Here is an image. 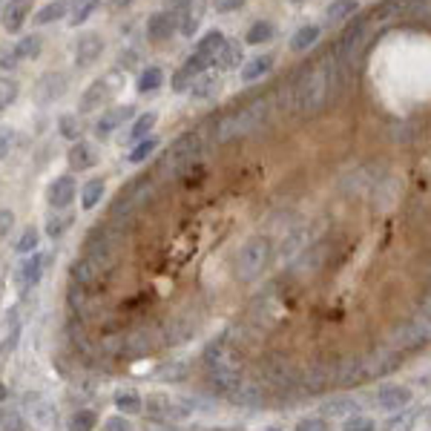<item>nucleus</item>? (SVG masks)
Instances as JSON below:
<instances>
[{"instance_id": "obj_1", "label": "nucleus", "mask_w": 431, "mask_h": 431, "mask_svg": "<svg viewBox=\"0 0 431 431\" xmlns=\"http://www.w3.org/2000/svg\"><path fill=\"white\" fill-rule=\"evenodd\" d=\"M201 362H204V377H207V385H210L213 394L228 397L239 385V379H242V357L228 342V336L213 339L204 348V354H201Z\"/></svg>"}, {"instance_id": "obj_2", "label": "nucleus", "mask_w": 431, "mask_h": 431, "mask_svg": "<svg viewBox=\"0 0 431 431\" xmlns=\"http://www.w3.org/2000/svg\"><path fill=\"white\" fill-rule=\"evenodd\" d=\"M273 256V244L268 236H250L236 256V279L239 282H253L262 276V271L271 265Z\"/></svg>"}, {"instance_id": "obj_3", "label": "nucleus", "mask_w": 431, "mask_h": 431, "mask_svg": "<svg viewBox=\"0 0 431 431\" xmlns=\"http://www.w3.org/2000/svg\"><path fill=\"white\" fill-rule=\"evenodd\" d=\"M265 118H268L265 104H253V107H244L233 115H225L219 121V126H216V141H230V138H239V136H250L265 124Z\"/></svg>"}, {"instance_id": "obj_4", "label": "nucleus", "mask_w": 431, "mask_h": 431, "mask_svg": "<svg viewBox=\"0 0 431 431\" xmlns=\"http://www.w3.org/2000/svg\"><path fill=\"white\" fill-rule=\"evenodd\" d=\"M201 155H204V141H201V136H199V133L184 136L182 141L172 144L170 153L158 161V172H167V176H182V172H187Z\"/></svg>"}, {"instance_id": "obj_5", "label": "nucleus", "mask_w": 431, "mask_h": 431, "mask_svg": "<svg viewBox=\"0 0 431 431\" xmlns=\"http://www.w3.org/2000/svg\"><path fill=\"white\" fill-rule=\"evenodd\" d=\"M328 86H331V69L317 66L308 72V78L296 86V110L302 112H317L328 101Z\"/></svg>"}, {"instance_id": "obj_6", "label": "nucleus", "mask_w": 431, "mask_h": 431, "mask_svg": "<svg viewBox=\"0 0 431 431\" xmlns=\"http://www.w3.org/2000/svg\"><path fill=\"white\" fill-rule=\"evenodd\" d=\"M83 247H86L83 256L90 259L93 265H98L104 273H110L115 268V262H118V244H115L112 228H95Z\"/></svg>"}, {"instance_id": "obj_7", "label": "nucleus", "mask_w": 431, "mask_h": 431, "mask_svg": "<svg viewBox=\"0 0 431 431\" xmlns=\"http://www.w3.org/2000/svg\"><path fill=\"white\" fill-rule=\"evenodd\" d=\"M158 345H161V342H158V333H155V331H147V328L141 325V328H133L129 333L118 336L115 345L110 342L107 351H112V354H118V357H126V360H138V357L153 354Z\"/></svg>"}, {"instance_id": "obj_8", "label": "nucleus", "mask_w": 431, "mask_h": 431, "mask_svg": "<svg viewBox=\"0 0 431 431\" xmlns=\"http://www.w3.org/2000/svg\"><path fill=\"white\" fill-rule=\"evenodd\" d=\"M425 342H428V322L425 319L423 322L420 319H406L391 331V336H388V345H391V351H397V354L417 351Z\"/></svg>"}, {"instance_id": "obj_9", "label": "nucleus", "mask_w": 431, "mask_h": 431, "mask_svg": "<svg viewBox=\"0 0 431 431\" xmlns=\"http://www.w3.org/2000/svg\"><path fill=\"white\" fill-rule=\"evenodd\" d=\"M150 196H153V182H150L147 176H141L138 182H133L126 190H121V193L115 196V204H112V210H110V219H118V216H129L138 204H144Z\"/></svg>"}, {"instance_id": "obj_10", "label": "nucleus", "mask_w": 431, "mask_h": 431, "mask_svg": "<svg viewBox=\"0 0 431 431\" xmlns=\"http://www.w3.org/2000/svg\"><path fill=\"white\" fill-rule=\"evenodd\" d=\"M193 411V400H172L167 394H150L147 397V414L153 420H184Z\"/></svg>"}, {"instance_id": "obj_11", "label": "nucleus", "mask_w": 431, "mask_h": 431, "mask_svg": "<svg viewBox=\"0 0 431 431\" xmlns=\"http://www.w3.org/2000/svg\"><path fill=\"white\" fill-rule=\"evenodd\" d=\"M69 279H72V285L81 288V290L101 293V285L107 282V273H104L98 265H93L86 256H81V259H75V262L69 265Z\"/></svg>"}, {"instance_id": "obj_12", "label": "nucleus", "mask_w": 431, "mask_h": 431, "mask_svg": "<svg viewBox=\"0 0 431 431\" xmlns=\"http://www.w3.org/2000/svg\"><path fill=\"white\" fill-rule=\"evenodd\" d=\"M228 400L239 408H262L268 403V391H265V385H259V382L239 379V385L228 394Z\"/></svg>"}, {"instance_id": "obj_13", "label": "nucleus", "mask_w": 431, "mask_h": 431, "mask_svg": "<svg viewBox=\"0 0 431 431\" xmlns=\"http://www.w3.org/2000/svg\"><path fill=\"white\" fill-rule=\"evenodd\" d=\"M115 93H118L115 81H112V78H101V81H95V83L90 86V90L83 93V98H81V110H83V112H95V110L107 107V104L115 98Z\"/></svg>"}, {"instance_id": "obj_14", "label": "nucleus", "mask_w": 431, "mask_h": 431, "mask_svg": "<svg viewBox=\"0 0 431 431\" xmlns=\"http://www.w3.org/2000/svg\"><path fill=\"white\" fill-rule=\"evenodd\" d=\"M196 319L193 317H172L161 331H158V342L161 345H182L187 339H193L196 333Z\"/></svg>"}, {"instance_id": "obj_15", "label": "nucleus", "mask_w": 431, "mask_h": 431, "mask_svg": "<svg viewBox=\"0 0 431 431\" xmlns=\"http://www.w3.org/2000/svg\"><path fill=\"white\" fill-rule=\"evenodd\" d=\"M104 52V37L95 32H86L75 40V64L78 66H93Z\"/></svg>"}, {"instance_id": "obj_16", "label": "nucleus", "mask_w": 431, "mask_h": 431, "mask_svg": "<svg viewBox=\"0 0 431 431\" xmlns=\"http://www.w3.org/2000/svg\"><path fill=\"white\" fill-rule=\"evenodd\" d=\"M207 66H210V64L193 52V55H190V58L176 69V75H172V90H176V93H187V90H190V83H193L201 72H207Z\"/></svg>"}, {"instance_id": "obj_17", "label": "nucleus", "mask_w": 431, "mask_h": 431, "mask_svg": "<svg viewBox=\"0 0 431 431\" xmlns=\"http://www.w3.org/2000/svg\"><path fill=\"white\" fill-rule=\"evenodd\" d=\"M377 403L385 411H403L411 403V388H406V385H385V388H379Z\"/></svg>"}, {"instance_id": "obj_18", "label": "nucleus", "mask_w": 431, "mask_h": 431, "mask_svg": "<svg viewBox=\"0 0 431 431\" xmlns=\"http://www.w3.org/2000/svg\"><path fill=\"white\" fill-rule=\"evenodd\" d=\"M72 199H75V179H72V176H58V179L47 187V201H49L55 210L69 207Z\"/></svg>"}, {"instance_id": "obj_19", "label": "nucleus", "mask_w": 431, "mask_h": 431, "mask_svg": "<svg viewBox=\"0 0 431 431\" xmlns=\"http://www.w3.org/2000/svg\"><path fill=\"white\" fill-rule=\"evenodd\" d=\"M26 403H29V417H32L35 425H40V428H55L58 425V408L52 403H47L37 394L26 397Z\"/></svg>"}, {"instance_id": "obj_20", "label": "nucleus", "mask_w": 431, "mask_h": 431, "mask_svg": "<svg viewBox=\"0 0 431 431\" xmlns=\"http://www.w3.org/2000/svg\"><path fill=\"white\" fill-rule=\"evenodd\" d=\"M66 93V78L61 72H47L37 81V101L40 104H52Z\"/></svg>"}, {"instance_id": "obj_21", "label": "nucleus", "mask_w": 431, "mask_h": 431, "mask_svg": "<svg viewBox=\"0 0 431 431\" xmlns=\"http://www.w3.org/2000/svg\"><path fill=\"white\" fill-rule=\"evenodd\" d=\"M43 265H47V259H43L40 253H32L26 262L18 268V288H20V290L35 288V285L40 282V276H43Z\"/></svg>"}, {"instance_id": "obj_22", "label": "nucleus", "mask_w": 431, "mask_h": 431, "mask_svg": "<svg viewBox=\"0 0 431 431\" xmlns=\"http://www.w3.org/2000/svg\"><path fill=\"white\" fill-rule=\"evenodd\" d=\"M201 18H204V0H190L187 6H182V9L176 12L179 32H182V35H187V37H193V32L199 29Z\"/></svg>"}, {"instance_id": "obj_23", "label": "nucleus", "mask_w": 431, "mask_h": 431, "mask_svg": "<svg viewBox=\"0 0 431 431\" xmlns=\"http://www.w3.org/2000/svg\"><path fill=\"white\" fill-rule=\"evenodd\" d=\"M176 29H179V20H176V12H172V9L155 12V15L147 20V35H150L153 40H164V37H170Z\"/></svg>"}, {"instance_id": "obj_24", "label": "nucleus", "mask_w": 431, "mask_h": 431, "mask_svg": "<svg viewBox=\"0 0 431 431\" xmlns=\"http://www.w3.org/2000/svg\"><path fill=\"white\" fill-rule=\"evenodd\" d=\"M66 161H69V167H72V170L83 172V170H93V167L98 164V153H95V147H93V144H86V141H75V144H72V150H69V155H66Z\"/></svg>"}, {"instance_id": "obj_25", "label": "nucleus", "mask_w": 431, "mask_h": 431, "mask_svg": "<svg viewBox=\"0 0 431 431\" xmlns=\"http://www.w3.org/2000/svg\"><path fill=\"white\" fill-rule=\"evenodd\" d=\"M360 411V400L351 397V394H339V397H331L322 403V417L333 420V417H351Z\"/></svg>"}, {"instance_id": "obj_26", "label": "nucleus", "mask_w": 431, "mask_h": 431, "mask_svg": "<svg viewBox=\"0 0 431 431\" xmlns=\"http://www.w3.org/2000/svg\"><path fill=\"white\" fill-rule=\"evenodd\" d=\"M225 35L219 32V29H210L199 43H196V55L199 58H204L207 64H216V55H219L222 52V47H225Z\"/></svg>"}, {"instance_id": "obj_27", "label": "nucleus", "mask_w": 431, "mask_h": 431, "mask_svg": "<svg viewBox=\"0 0 431 431\" xmlns=\"http://www.w3.org/2000/svg\"><path fill=\"white\" fill-rule=\"evenodd\" d=\"M133 110L136 107H115V110H110V112H104L101 118H98V124H95V129H98V136L101 138H107L112 129H118L126 118H133Z\"/></svg>"}, {"instance_id": "obj_28", "label": "nucleus", "mask_w": 431, "mask_h": 431, "mask_svg": "<svg viewBox=\"0 0 431 431\" xmlns=\"http://www.w3.org/2000/svg\"><path fill=\"white\" fill-rule=\"evenodd\" d=\"M219 86H222V78H219V75L201 72V75L190 83V95H193L196 101H207V98H213L216 93H219Z\"/></svg>"}, {"instance_id": "obj_29", "label": "nucleus", "mask_w": 431, "mask_h": 431, "mask_svg": "<svg viewBox=\"0 0 431 431\" xmlns=\"http://www.w3.org/2000/svg\"><path fill=\"white\" fill-rule=\"evenodd\" d=\"M271 69H273V58H271V55L253 58V61H247V64L242 66V81H244V83H253V81H259L262 75H268Z\"/></svg>"}, {"instance_id": "obj_30", "label": "nucleus", "mask_w": 431, "mask_h": 431, "mask_svg": "<svg viewBox=\"0 0 431 431\" xmlns=\"http://www.w3.org/2000/svg\"><path fill=\"white\" fill-rule=\"evenodd\" d=\"M317 40H319V26L308 23V26H302V29L293 32V37H290V49H293V52H305V49L314 47Z\"/></svg>"}, {"instance_id": "obj_31", "label": "nucleus", "mask_w": 431, "mask_h": 431, "mask_svg": "<svg viewBox=\"0 0 431 431\" xmlns=\"http://www.w3.org/2000/svg\"><path fill=\"white\" fill-rule=\"evenodd\" d=\"M40 49H43V40L37 37V35H26V37H20L18 43H15V58L18 61H29V58H37L40 55Z\"/></svg>"}, {"instance_id": "obj_32", "label": "nucleus", "mask_w": 431, "mask_h": 431, "mask_svg": "<svg viewBox=\"0 0 431 431\" xmlns=\"http://www.w3.org/2000/svg\"><path fill=\"white\" fill-rule=\"evenodd\" d=\"M101 199H104V179H93V182L83 184V190H81V207L83 210L98 207Z\"/></svg>"}, {"instance_id": "obj_33", "label": "nucleus", "mask_w": 431, "mask_h": 431, "mask_svg": "<svg viewBox=\"0 0 431 431\" xmlns=\"http://www.w3.org/2000/svg\"><path fill=\"white\" fill-rule=\"evenodd\" d=\"M115 408L121 411V414H138L141 408H144V400L136 394V391H115Z\"/></svg>"}, {"instance_id": "obj_34", "label": "nucleus", "mask_w": 431, "mask_h": 431, "mask_svg": "<svg viewBox=\"0 0 431 431\" xmlns=\"http://www.w3.org/2000/svg\"><path fill=\"white\" fill-rule=\"evenodd\" d=\"M26 15H29V9H26L23 4L6 6V9H4V29H6V32H20V26L26 23Z\"/></svg>"}, {"instance_id": "obj_35", "label": "nucleus", "mask_w": 431, "mask_h": 431, "mask_svg": "<svg viewBox=\"0 0 431 431\" xmlns=\"http://www.w3.org/2000/svg\"><path fill=\"white\" fill-rule=\"evenodd\" d=\"M216 61H219L222 69H236L242 64V47L236 40H225V47H222L219 55H216Z\"/></svg>"}, {"instance_id": "obj_36", "label": "nucleus", "mask_w": 431, "mask_h": 431, "mask_svg": "<svg viewBox=\"0 0 431 431\" xmlns=\"http://www.w3.org/2000/svg\"><path fill=\"white\" fill-rule=\"evenodd\" d=\"M273 32H276V26H273L271 20H256V23L247 29L244 40L253 43V47H259V43H268V40L273 37Z\"/></svg>"}, {"instance_id": "obj_37", "label": "nucleus", "mask_w": 431, "mask_h": 431, "mask_svg": "<svg viewBox=\"0 0 431 431\" xmlns=\"http://www.w3.org/2000/svg\"><path fill=\"white\" fill-rule=\"evenodd\" d=\"M95 425H98V417H95V411H90V408H78V411L69 417V423H66L69 431H93Z\"/></svg>"}, {"instance_id": "obj_38", "label": "nucleus", "mask_w": 431, "mask_h": 431, "mask_svg": "<svg viewBox=\"0 0 431 431\" xmlns=\"http://www.w3.org/2000/svg\"><path fill=\"white\" fill-rule=\"evenodd\" d=\"M161 83H164V72H161L158 66H147V69L138 75V93H141V95L155 93Z\"/></svg>"}, {"instance_id": "obj_39", "label": "nucleus", "mask_w": 431, "mask_h": 431, "mask_svg": "<svg viewBox=\"0 0 431 431\" xmlns=\"http://www.w3.org/2000/svg\"><path fill=\"white\" fill-rule=\"evenodd\" d=\"M155 112H144L133 126H129V133H126V141H144L147 138V133H150V129L155 126Z\"/></svg>"}, {"instance_id": "obj_40", "label": "nucleus", "mask_w": 431, "mask_h": 431, "mask_svg": "<svg viewBox=\"0 0 431 431\" xmlns=\"http://www.w3.org/2000/svg\"><path fill=\"white\" fill-rule=\"evenodd\" d=\"M66 15V0H52V4H47L37 15H35V23H40V26H47V23H52V20H61Z\"/></svg>"}, {"instance_id": "obj_41", "label": "nucleus", "mask_w": 431, "mask_h": 431, "mask_svg": "<svg viewBox=\"0 0 431 431\" xmlns=\"http://www.w3.org/2000/svg\"><path fill=\"white\" fill-rule=\"evenodd\" d=\"M417 417H420V411H394V417L385 423V431H411L414 425H417Z\"/></svg>"}, {"instance_id": "obj_42", "label": "nucleus", "mask_w": 431, "mask_h": 431, "mask_svg": "<svg viewBox=\"0 0 431 431\" xmlns=\"http://www.w3.org/2000/svg\"><path fill=\"white\" fill-rule=\"evenodd\" d=\"M357 9H360L357 0H331L325 15H328V20H345V18H351Z\"/></svg>"}, {"instance_id": "obj_43", "label": "nucleus", "mask_w": 431, "mask_h": 431, "mask_svg": "<svg viewBox=\"0 0 431 431\" xmlns=\"http://www.w3.org/2000/svg\"><path fill=\"white\" fill-rule=\"evenodd\" d=\"M308 247V233L305 230H296V233H290L285 242H282V259H293L296 253H302V250H305Z\"/></svg>"}, {"instance_id": "obj_44", "label": "nucleus", "mask_w": 431, "mask_h": 431, "mask_svg": "<svg viewBox=\"0 0 431 431\" xmlns=\"http://www.w3.org/2000/svg\"><path fill=\"white\" fill-rule=\"evenodd\" d=\"M187 374H190L187 362H167L158 368V379H164V382H182Z\"/></svg>"}, {"instance_id": "obj_45", "label": "nucleus", "mask_w": 431, "mask_h": 431, "mask_svg": "<svg viewBox=\"0 0 431 431\" xmlns=\"http://www.w3.org/2000/svg\"><path fill=\"white\" fill-rule=\"evenodd\" d=\"M155 147H158V141H155V138H144V141H138L133 150H129L126 161H129V164H141V161H147V158L155 153Z\"/></svg>"}, {"instance_id": "obj_46", "label": "nucleus", "mask_w": 431, "mask_h": 431, "mask_svg": "<svg viewBox=\"0 0 431 431\" xmlns=\"http://www.w3.org/2000/svg\"><path fill=\"white\" fill-rule=\"evenodd\" d=\"M20 95V86L12 78H0V110H6L9 104H15Z\"/></svg>"}, {"instance_id": "obj_47", "label": "nucleus", "mask_w": 431, "mask_h": 431, "mask_svg": "<svg viewBox=\"0 0 431 431\" xmlns=\"http://www.w3.org/2000/svg\"><path fill=\"white\" fill-rule=\"evenodd\" d=\"M345 431H377V423L365 414H351L345 420Z\"/></svg>"}, {"instance_id": "obj_48", "label": "nucleus", "mask_w": 431, "mask_h": 431, "mask_svg": "<svg viewBox=\"0 0 431 431\" xmlns=\"http://www.w3.org/2000/svg\"><path fill=\"white\" fill-rule=\"evenodd\" d=\"M37 242H40V233H37L35 228H26V230L20 233V239H18V253H35Z\"/></svg>"}, {"instance_id": "obj_49", "label": "nucleus", "mask_w": 431, "mask_h": 431, "mask_svg": "<svg viewBox=\"0 0 431 431\" xmlns=\"http://www.w3.org/2000/svg\"><path fill=\"white\" fill-rule=\"evenodd\" d=\"M61 136L69 138V141H78V133H81V126H78V118L75 115H61Z\"/></svg>"}, {"instance_id": "obj_50", "label": "nucleus", "mask_w": 431, "mask_h": 431, "mask_svg": "<svg viewBox=\"0 0 431 431\" xmlns=\"http://www.w3.org/2000/svg\"><path fill=\"white\" fill-rule=\"evenodd\" d=\"M296 431H331V425L325 417H305L296 423Z\"/></svg>"}, {"instance_id": "obj_51", "label": "nucleus", "mask_w": 431, "mask_h": 431, "mask_svg": "<svg viewBox=\"0 0 431 431\" xmlns=\"http://www.w3.org/2000/svg\"><path fill=\"white\" fill-rule=\"evenodd\" d=\"M23 417L18 411H6L4 417H0V431H23Z\"/></svg>"}, {"instance_id": "obj_52", "label": "nucleus", "mask_w": 431, "mask_h": 431, "mask_svg": "<svg viewBox=\"0 0 431 431\" xmlns=\"http://www.w3.org/2000/svg\"><path fill=\"white\" fill-rule=\"evenodd\" d=\"M104 431H136V425L129 423L124 414H118V417H110V420H104Z\"/></svg>"}, {"instance_id": "obj_53", "label": "nucleus", "mask_w": 431, "mask_h": 431, "mask_svg": "<svg viewBox=\"0 0 431 431\" xmlns=\"http://www.w3.org/2000/svg\"><path fill=\"white\" fill-rule=\"evenodd\" d=\"M66 225H69V219H64V216H49V222H47V233H49L52 239H58V236H64Z\"/></svg>"}, {"instance_id": "obj_54", "label": "nucleus", "mask_w": 431, "mask_h": 431, "mask_svg": "<svg viewBox=\"0 0 431 431\" xmlns=\"http://www.w3.org/2000/svg\"><path fill=\"white\" fill-rule=\"evenodd\" d=\"M12 228H15V213H12V210H4V207H0V239H6Z\"/></svg>"}, {"instance_id": "obj_55", "label": "nucleus", "mask_w": 431, "mask_h": 431, "mask_svg": "<svg viewBox=\"0 0 431 431\" xmlns=\"http://www.w3.org/2000/svg\"><path fill=\"white\" fill-rule=\"evenodd\" d=\"M244 0H213V9L216 12H236Z\"/></svg>"}, {"instance_id": "obj_56", "label": "nucleus", "mask_w": 431, "mask_h": 431, "mask_svg": "<svg viewBox=\"0 0 431 431\" xmlns=\"http://www.w3.org/2000/svg\"><path fill=\"white\" fill-rule=\"evenodd\" d=\"M12 129H6V126H0V158H4L6 155V150L12 147Z\"/></svg>"}, {"instance_id": "obj_57", "label": "nucleus", "mask_w": 431, "mask_h": 431, "mask_svg": "<svg viewBox=\"0 0 431 431\" xmlns=\"http://www.w3.org/2000/svg\"><path fill=\"white\" fill-rule=\"evenodd\" d=\"M93 9H95V0H93V4H86V6H83V9H81L75 18H72V23H75V26H78V23H83L86 18H90V12H93Z\"/></svg>"}, {"instance_id": "obj_58", "label": "nucleus", "mask_w": 431, "mask_h": 431, "mask_svg": "<svg viewBox=\"0 0 431 431\" xmlns=\"http://www.w3.org/2000/svg\"><path fill=\"white\" fill-rule=\"evenodd\" d=\"M187 4H190V0H167V6H170L172 12H179V9H182V6H187Z\"/></svg>"}, {"instance_id": "obj_59", "label": "nucleus", "mask_w": 431, "mask_h": 431, "mask_svg": "<svg viewBox=\"0 0 431 431\" xmlns=\"http://www.w3.org/2000/svg\"><path fill=\"white\" fill-rule=\"evenodd\" d=\"M15 61H18L15 55H4V58H0V66H4V69H12V66H15Z\"/></svg>"}, {"instance_id": "obj_60", "label": "nucleus", "mask_w": 431, "mask_h": 431, "mask_svg": "<svg viewBox=\"0 0 431 431\" xmlns=\"http://www.w3.org/2000/svg\"><path fill=\"white\" fill-rule=\"evenodd\" d=\"M288 4H302V0H288Z\"/></svg>"}, {"instance_id": "obj_61", "label": "nucleus", "mask_w": 431, "mask_h": 431, "mask_svg": "<svg viewBox=\"0 0 431 431\" xmlns=\"http://www.w3.org/2000/svg\"><path fill=\"white\" fill-rule=\"evenodd\" d=\"M4 394H6V391H4V388H0V397H4Z\"/></svg>"}, {"instance_id": "obj_62", "label": "nucleus", "mask_w": 431, "mask_h": 431, "mask_svg": "<svg viewBox=\"0 0 431 431\" xmlns=\"http://www.w3.org/2000/svg\"><path fill=\"white\" fill-rule=\"evenodd\" d=\"M268 431H282V428H268Z\"/></svg>"}, {"instance_id": "obj_63", "label": "nucleus", "mask_w": 431, "mask_h": 431, "mask_svg": "<svg viewBox=\"0 0 431 431\" xmlns=\"http://www.w3.org/2000/svg\"><path fill=\"white\" fill-rule=\"evenodd\" d=\"M15 4H23V0H15Z\"/></svg>"}]
</instances>
